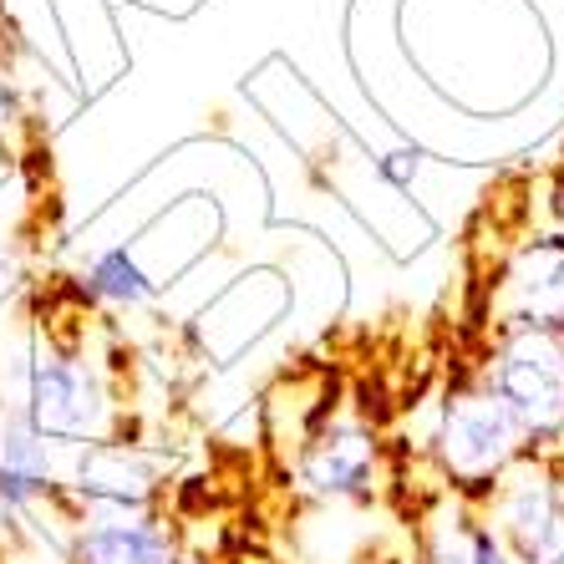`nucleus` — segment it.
<instances>
[{
  "label": "nucleus",
  "instance_id": "nucleus-1",
  "mask_svg": "<svg viewBox=\"0 0 564 564\" xmlns=\"http://www.w3.org/2000/svg\"><path fill=\"white\" fill-rule=\"evenodd\" d=\"M15 387H21V408H26L31 427L52 447L72 453V447L122 437V408L112 397V381L77 336L31 330Z\"/></svg>",
  "mask_w": 564,
  "mask_h": 564
},
{
  "label": "nucleus",
  "instance_id": "nucleus-2",
  "mask_svg": "<svg viewBox=\"0 0 564 564\" xmlns=\"http://www.w3.org/2000/svg\"><path fill=\"white\" fill-rule=\"evenodd\" d=\"M473 377L519 417L534 453H564V336L529 326H488Z\"/></svg>",
  "mask_w": 564,
  "mask_h": 564
},
{
  "label": "nucleus",
  "instance_id": "nucleus-3",
  "mask_svg": "<svg viewBox=\"0 0 564 564\" xmlns=\"http://www.w3.org/2000/svg\"><path fill=\"white\" fill-rule=\"evenodd\" d=\"M534 453L509 408L478 377L453 381L433 422V458L447 478V494L478 503L513 458Z\"/></svg>",
  "mask_w": 564,
  "mask_h": 564
},
{
  "label": "nucleus",
  "instance_id": "nucleus-4",
  "mask_svg": "<svg viewBox=\"0 0 564 564\" xmlns=\"http://www.w3.org/2000/svg\"><path fill=\"white\" fill-rule=\"evenodd\" d=\"M473 509L519 564H550L564 550V453H524Z\"/></svg>",
  "mask_w": 564,
  "mask_h": 564
},
{
  "label": "nucleus",
  "instance_id": "nucleus-5",
  "mask_svg": "<svg viewBox=\"0 0 564 564\" xmlns=\"http://www.w3.org/2000/svg\"><path fill=\"white\" fill-rule=\"evenodd\" d=\"M488 326H529L564 336V235L519 239L488 280Z\"/></svg>",
  "mask_w": 564,
  "mask_h": 564
},
{
  "label": "nucleus",
  "instance_id": "nucleus-6",
  "mask_svg": "<svg viewBox=\"0 0 564 564\" xmlns=\"http://www.w3.org/2000/svg\"><path fill=\"white\" fill-rule=\"evenodd\" d=\"M381 437L356 417L315 422L295 458V488L315 503H371L381 488Z\"/></svg>",
  "mask_w": 564,
  "mask_h": 564
},
{
  "label": "nucleus",
  "instance_id": "nucleus-7",
  "mask_svg": "<svg viewBox=\"0 0 564 564\" xmlns=\"http://www.w3.org/2000/svg\"><path fill=\"white\" fill-rule=\"evenodd\" d=\"M163 468L143 443L107 437L72 447V468L62 473V499L72 513H143L158 509Z\"/></svg>",
  "mask_w": 564,
  "mask_h": 564
},
{
  "label": "nucleus",
  "instance_id": "nucleus-8",
  "mask_svg": "<svg viewBox=\"0 0 564 564\" xmlns=\"http://www.w3.org/2000/svg\"><path fill=\"white\" fill-rule=\"evenodd\" d=\"M66 564H184L178 529L163 509L77 513L62 544Z\"/></svg>",
  "mask_w": 564,
  "mask_h": 564
},
{
  "label": "nucleus",
  "instance_id": "nucleus-9",
  "mask_svg": "<svg viewBox=\"0 0 564 564\" xmlns=\"http://www.w3.org/2000/svg\"><path fill=\"white\" fill-rule=\"evenodd\" d=\"M417 564H519L503 539L488 529V519L468 499L447 494L427 524H422V560Z\"/></svg>",
  "mask_w": 564,
  "mask_h": 564
},
{
  "label": "nucleus",
  "instance_id": "nucleus-10",
  "mask_svg": "<svg viewBox=\"0 0 564 564\" xmlns=\"http://www.w3.org/2000/svg\"><path fill=\"white\" fill-rule=\"evenodd\" d=\"M158 290H163V280L143 264L138 245L97 250L77 275L82 305H102V311H143V305L158 301Z\"/></svg>",
  "mask_w": 564,
  "mask_h": 564
},
{
  "label": "nucleus",
  "instance_id": "nucleus-11",
  "mask_svg": "<svg viewBox=\"0 0 564 564\" xmlns=\"http://www.w3.org/2000/svg\"><path fill=\"white\" fill-rule=\"evenodd\" d=\"M417 169H422V153H417V148H392V153L377 158V173H381V178H387L392 188H412Z\"/></svg>",
  "mask_w": 564,
  "mask_h": 564
},
{
  "label": "nucleus",
  "instance_id": "nucleus-12",
  "mask_svg": "<svg viewBox=\"0 0 564 564\" xmlns=\"http://www.w3.org/2000/svg\"><path fill=\"white\" fill-rule=\"evenodd\" d=\"M15 132H21V102H15L11 82H6V72H0V158L15 153Z\"/></svg>",
  "mask_w": 564,
  "mask_h": 564
},
{
  "label": "nucleus",
  "instance_id": "nucleus-13",
  "mask_svg": "<svg viewBox=\"0 0 564 564\" xmlns=\"http://www.w3.org/2000/svg\"><path fill=\"white\" fill-rule=\"evenodd\" d=\"M550 219H554V229L564 235V153H560V163H554V173H550Z\"/></svg>",
  "mask_w": 564,
  "mask_h": 564
},
{
  "label": "nucleus",
  "instance_id": "nucleus-14",
  "mask_svg": "<svg viewBox=\"0 0 564 564\" xmlns=\"http://www.w3.org/2000/svg\"><path fill=\"white\" fill-rule=\"evenodd\" d=\"M371 564H417V560H371Z\"/></svg>",
  "mask_w": 564,
  "mask_h": 564
},
{
  "label": "nucleus",
  "instance_id": "nucleus-15",
  "mask_svg": "<svg viewBox=\"0 0 564 564\" xmlns=\"http://www.w3.org/2000/svg\"><path fill=\"white\" fill-rule=\"evenodd\" d=\"M550 564H564V550H560V554H554V560H550Z\"/></svg>",
  "mask_w": 564,
  "mask_h": 564
}]
</instances>
